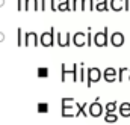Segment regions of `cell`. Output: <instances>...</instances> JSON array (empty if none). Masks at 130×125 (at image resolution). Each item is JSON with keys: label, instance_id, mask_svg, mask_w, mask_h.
<instances>
[{"label": "cell", "instance_id": "6da1fadb", "mask_svg": "<svg viewBox=\"0 0 130 125\" xmlns=\"http://www.w3.org/2000/svg\"><path fill=\"white\" fill-rule=\"evenodd\" d=\"M62 116L64 118H73L79 116V104L73 98H64L62 99Z\"/></svg>", "mask_w": 130, "mask_h": 125}, {"label": "cell", "instance_id": "7a4b0ae2", "mask_svg": "<svg viewBox=\"0 0 130 125\" xmlns=\"http://www.w3.org/2000/svg\"><path fill=\"white\" fill-rule=\"evenodd\" d=\"M100 77H101V72H100V69L98 68H89L88 69V81H86V85H88V88H91L92 86V83H95L100 80Z\"/></svg>", "mask_w": 130, "mask_h": 125}, {"label": "cell", "instance_id": "3957f363", "mask_svg": "<svg viewBox=\"0 0 130 125\" xmlns=\"http://www.w3.org/2000/svg\"><path fill=\"white\" fill-rule=\"evenodd\" d=\"M79 68H80V65H79V66H77V65H73L71 69H65V65H62V81H65V75H68V74L73 75V80H74V81H79V75H77Z\"/></svg>", "mask_w": 130, "mask_h": 125}, {"label": "cell", "instance_id": "277c9868", "mask_svg": "<svg viewBox=\"0 0 130 125\" xmlns=\"http://www.w3.org/2000/svg\"><path fill=\"white\" fill-rule=\"evenodd\" d=\"M94 44H95L97 47H104V45H107V33H106V29H104V32L95 33V36H94Z\"/></svg>", "mask_w": 130, "mask_h": 125}, {"label": "cell", "instance_id": "5b68a950", "mask_svg": "<svg viewBox=\"0 0 130 125\" xmlns=\"http://www.w3.org/2000/svg\"><path fill=\"white\" fill-rule=\"evenodd\" d=\"M86 39H88V35H85L83 32H77L73 36V44L76 47H83V45H86Z\"/></svg>", "mask_w": 130, "mask_h": 125}, {"label": "cell", "instance_id": "8992f818", "mask_svg": "<svg viewBox=\"0 0 130 125\" xmlns=\"http://www.w3.org/2000/svg\"><path fill=\"white\" fill-rule=\"evenodd\" d=\"M110 44L113 47H121L124 44V35L121 32H113L110 35Z\"/></svg>", "mask_w": 130, "mask_h": 125}, {"label": "cell", "instance_id": "52a82bcc", "mask_svg": "<svg viewBox=\"0 0 130 125\" xmlns=\"http://www.w3.org/2000/svg\"><path fill=\"white\" fill-rule=\"evenodd\" d=\"M103 77L107 83H112L115 80H118V74H117V69L115 68H106L104 72H103Z\"/></svg>", "mask_w": 130, "mask_h": 125}, {"label": "cell", "instance_id": "ba28073f", "mask_svg": "<svg viewBox=\"0 0 130 125\" xmlns=\"http://www.w3.org/2000/svg\"><path fill=\"white\" fill-rule=\"evenodd\" d=\"M24 45H33V47H36L38 45V35L35 33V32H27L26 33V36H24Z\"/></svg>", "mask_w": 130, "mask_h": 125}, {"label": "cell", "instance_id": "9c48e42d", "mask_svg": "<svg viewBox=\"0 0 130 125\" xmlns=\"http://www.w3.org/2000/svg\"><path fill=\"white\" fill-rule=\"evenodd\" d=\"M52 32H53V29H52ZM52 32H44L41 35V45H44V47L53 45V33Z\"/></svg>", "mask_w": 130, "mask_h": 125}, {"label": "cell", "instance_id": "30bf717a", "mask_svg": "<svg viewBox=\"0 0 130 125\" xmlns=\"http://www.w3.org/2000/svg\"><path fill=\"white\" fill-rule=\"evenodd\" d=\"M89 115L91 116H94V118H97V116H101V113H103V107H101V104H98V102H92V104H89Z\"/></svg>", "mask_w": 130, "mask_h": 125}, {"label": "cell", "instance_id": "8fae6325", "mask_svg": "<svg viewBox=\"0 0 130 125\" xmlns=\"http://www.w3.org/2000/svg\"><path fill=\"white\" fill-rule=\"evenodd\" d=\"M58 44L61 47H68L70 45V33L67 32H59L58 33Z\"/></svg>", "mask_w": 130, "mask_h": 125}, {"label": "cell", "instance_id": "7c38bea8", "mask_svg": "<svg viewBox=\"0 0 130 125\" xmlns=\"http://www.w3.org/2000/svg\"><path fill=\"white\" fill-rule=\"evenodd\" d=\"M110 9L115 12L124 9V0H110Z\"/></svg>", "mask_w": 130, "mask_h": 125}, {"label": "cell", "instance_id": "4fadbf2b", "mask_svg": "<svg viewBox=\"0 0 130 125\" xmlns=\"http://www.w3.org/2000/svg\"><path fill=\"white\" fill-rule=\"evenodd\" d=\"M24 9H26V11H29V9L38 11V9H39V8H38V0H24Z\"/></svg>", "mask_w": 130, "mask_h": 125}, {"label": "cell", "instance_id": "5bb4252c", "mask_svg": "<svg viewBox=\"0 0 130 125\" xmlns=\"http://www.w3.org/2000/svg\"><path fill=\"white\" fill-rule=\"evenodd\" d=\"M120 113H121V116H124V118L130 116V104L129 102H123V104L120 106Z\"/></svg>", "mask_w": 130, "mask_h": 125}, {"label": "cell", "instance_id": "9a60e30c", "mask_svg": "<svg viewBox=\"0 0 130 125\" xmlns=\"http://www.w3.org/2000/svg\"><path fill=\"white\" fill-rule=\"evenodd\" d=\"M47 5H50L52 11H58V6H55V0H41V11H44Z\"/></svg>", "mask_w": 130, "mask_h": 125}, {"label": "cell", "instance_id": "2e32d148", "mask_svg": "<svg viewBox=\"0 0 130 125\" xmlns=\"http://www.w3.org/2000/svg\"><path fill=\"white\" fill-rule=\"evenodd\" d=\"M71 8H70V2L68 0H59V3H58V11H61V12H67V11H70Z\"/></svg>", "mask_w": 130, "mask_h": 125}, {"label": "cell", "instance_id": "e0dca14e", "mask_svg": "<svg viewBox=\"0 0 130 125\" xmlns=\"http://www.w3.org/2000/svg\"><path fill=\"white\" fill-rule=\"evenodd\" d=\"M97 11L100 12H104V11H107V0H97V5L94 6Z\"/></svg>", "mask_w": 130, "mask_h": 125}, {"label": "cell", "instance_id": "ac0fdd59", "mask_svg": "<svg viewBox=\"0 0 130 125\" xmlns=\"http://www.w3.org/2000/svg\"><path fill=\"white\" fill-rule=\"evenodd\" d=\"M36 74H38V77H42V78H45V77L48 75V69H47L45 66H41V68H38Z\"/></svg>", "mask_w": 130, "mask_h": 125}, {"label": "cell", "instance_id": "d6986e66", "mask_svg": "<svg viewBox=\"0 0 130 125\" xmlns=\"http://www.w3.org/2000/svg\"><path fill=\"white\" fill-rule=\"evenodd\" d=\"M115 110H117V102L115 101L106 104V113H115Z\"/></svg>", "mask_w": 130, "mask_h": 125}, {"label": "cell", "instance_id": "ffe728a7", "mask_svg": "<svg viewBox=\"0 0 130 125\" xmlns=\"http://www.w3.org/2000/svg\"><path fill=\"white\" fill-rule=\"evenodd\" d=\"M104 121H106V122H117V121H118V116H117L115 113H106Z\"/></svg>", "mask_w": 130, "mask_h": 125}, {"label": "cell", "instance_id": "44dd1931", "mask_svg": "<svg viewBox=\"0 0 130 125\" xmlns=\"http://www.w3.org/2000/svg\"><path fill=\"white\" fill-rule=\"evenodd\" d=\"M73 9L74 11H83V0H73Z\"/></svg>", "mask_w": 130, "mask_h": 125}, {"label": "cell", "instance_id": "7402d4cb", "mask_svg": "<svg viewBox=\"0 0 130 125\" xmlns=\"http://www.w3.org/2000/svg\"><path fill=\"white\" fill-rule=\"evenodd\" d=\"M36 109H38L39 113H47V112H48V106H47V102H39Z\"/></svg>", "mask_w": 130, "mask_h": 125}, {"label": "cell", "instance_id": "603a6c76", "mask_svg": "<svg viewBox=\"0 0 130 125\" xmlns=\"http://www.w3.org/2000/svg\"><path fill=\"white\" fill-rule=\"evenodd\" d=\"M86 9H89V11L94 9V6H92V0H83V11H86Z\"/></svg>", "mask_w": 130, "mask_h": 125}, {"label": "cell", "instance_id": "cb8c5ba5", "mask_svg": "<svg viewBox=\"0 0 130 125\" xmlns=\"http://www.w3.org/2000/svg\"><path fill=\"white\" fill-rule=\"evenodd\" d=\"M127 72V68H120V74H118V81L124 80V74Z\"/></svg>", "mask_w": 130, "mask_h": 125}, {"label": "cell", "instance_id": "d4e9b609", "mask_svg": "<svg viewBox=\"0 0 130 125\" xmlns=\"http://www.w3.org/2000/svg\"><path fill=\"white\" fill-rule=\"evenodd\" d=\"M83 80H85V69L80 65V68H79V81H83Z\"/></svg>", "mask_w": 130, "mask_h": 125}, {"label": "cell", "instance_id": "484cf974", "mask_svg": "<svg viewBox=\"0 0 130 125\" xmlns=\"http://www.w3.org/2000/svg\"><path fill=\"white\" fill-rule=\"evenodd\" d=\"M21 29H18V30H17V42H18V45H23V44H24V42H23V39H21Z\"/></svg>", "mask_w": 130, "mask_h": 125}, {"label": "cell", "instance_id": "4316f807", "mask_svg": "<svg viewBox=\"0 0 130 125\" xmlns=\"http://www.w3.org/2000/svg\"><path fill=\"white\" fill-rule=\"evenodd\" d=\"M17 6H18L17 9H18V11H21V9L24 8V6H23V0H17Z\"/></svg>", "mask_w": 130, "mask_h": 125}, {"label": "cell", "instance_id": "83f0119b", "mask_svg": "<svg viewBox=\"0 0 130 125\" xmlns=\"http://www.w3.org/2000/svg\"><path fill=\"white\" fill-rule=\"evenodd\" d=\"M124 5H126V11L129 9V0H124Z\"/></svg>", "mask_w": 130, "mask_h": 125}, {"label": "cell", "instance_id": "f1b7e54d", "mask_svg": "<svg viewBox=\"0 0 130 125\" xmlns=\"http://www.w3.org/2000/svg\"><path fill=\"white\" fill-rule=\"evenodd\" d=\"M2 41H5V35H3V33L0 32V42H2Z\"/></svg>", "mask_w": 130, "mask_h": 125}, {"label": "cell", "instance_id": "f546056e", "mask_svg": "<svg viewBox=\"0 0 130 125\" xmlns=\"http://www.w3.org/2000/svg\"><path fill=\"white\" fill-rule=\"evenodd\" d=\"M5 5V0H0V6H3Z\"/></svg>", "mask_w": 130, "mask_h": 125}, {"label": "cell", "instance_id": "4dcf8cb0", "mask_svg": "<svg viewBox=\"0 0 130 125\" xmlns=\"http://www.w3.org/2000/svg\"><path fill=\"white\" fill-rule=\"evenodd\" d=\"M129 80H130V75H129Z\"/></svg>", "mask_w": 130, "mask_h": 125}]
</instances>
